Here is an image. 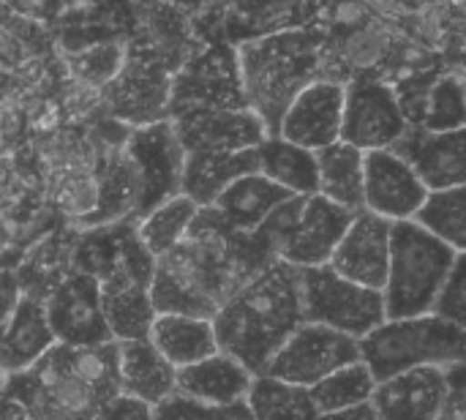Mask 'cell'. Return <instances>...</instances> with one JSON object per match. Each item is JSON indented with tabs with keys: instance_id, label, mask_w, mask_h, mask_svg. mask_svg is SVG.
<instances>
[{
	"instance_id": "obj_20",
	"label": "cell",
	"mask_w": 466,
	"mask_h": 420,
	"mask_svg": "<svg viewBox=\"0 0 466 420\" xmlns=\"http://www.w3.org/2000/svg\"><path fill=\"white\" fill-rule=\"evenodd\" d=\"M352 216H355L352 210H347L319 194L306 197L300 216L279 251V260L292 268H300V271L328 265L341 235L347 232Z\"/></svg>"
},
{
	"instance_id": "obj_1",
	"label": "cell",
	"mask_w": 466,
	"mask_h": 420,
	"mask_svg": "<svg viewBox=\"0 0 466 420\" xmlns=\"http://www.w3.org/2000/svg\"><path fill=\"white\" fill-rule=\"evenodd\" d=\"M270 260L251 232L232 230L213 208H199L186 238L156 257L150 303L156 314L210 320Z\"/></svg>"
},
{
	"instance_id": "obj_12",
	"label": "cell",
	"mask_w": 466,
	"mask_h": 420,
	"mask_svg": "<svg viewBox=\"0 0 466 420\" xmlns=\"http://www.w3.org/2000/svg\"><path fill=\"white\" fill-rule=\"evenodd\" d=\"M358 361H360L358 339L339 333L328 325L300 323L289 333V339L276 350V355L268 361L262 374L281 380L287 385L311 388L328 374Z\"/></svg>"
},
{
	"instance_id": "obj_45",
	"label": "cell",
	"mask_w": 466,
	"mask_h": 420,
	"mask_svg": "<svg viewBox=\"0 0 466 420\" xmlns=\"http://www.w3.org/2000/svg\"><path fill=\"white\" fill-rule=\"evenodd\" d=\"M440 420H464V418H459V415H453V413H445Z\"/></svg>"
},
{
	"instance_id": "obj_2",
	"label": "cell",
	"mask_w": 466,
	"mask_h": 420,
	"mask_svg": "<svg viewBox=\"0 0 466 420\" xmlns=\"http://www.w3.org/2000/svg\"><path fill=\"white\" fill-rule=\"evenodd\" d=\"M303 323L300 268L281 260L254 273L213 317L218 353L235 358L254 377Z\"/></svg>"
},
{
	"instance_id": "obj_25",
	"label": "cell",
	"mask_w": 466,
	"mask_h": 420,
	"mask_svg": "<svg viewBox=\"0 0 466 420\" xmlns=\"http://www.w3.org/2000/svg\"><path fill=\"white\" fill-rule=\"evenodd\" d=\"M251 172H257V148L232 153H186L180 194L197 208H210L232 180Z\"/></svg>"
},
{
	"instance_id": "obj_27",
	"label": "cell",
	"mask_w": 466,
	"mask_h": 420,
	"mask_svg": "<svg viewBox=\"0 0 466 420\" xmlns=\"http://www.w3.org/2000/svg\"><path fill=\"white\" fill-rule=\"evenodd\" d=\"M147 339L172 369L191 366L218 353L213 325L210 320H202V317L156 314Z\"/></svg>"
},
{
	"instance_id": "obj_17",
	"label": "cell",
	"mask_w": 466,
	"mask_h": 420,
	"mask_svg": "<svg viewBox=\"0 0 466 420\" xmlns=\"http://www.w3.org/2000/svg\"><path fill=\"white\" fill-rule=\"evenodd\" d=\"M344 112V82L314 79L287 107L279 120V137L306 150H319L339 142Z\"/></svg>"
},
{
	"instance_id": "obj_34",
	"label": "cell",
	"mask_w": 466,
	"mask_h": 420,
	"mask_svg": "<svg viewBox=\"0 0 466 420\" xmlns=\"http://www.w3.org/2000/svg\"><path fill=\"white\" fill-rule=\"evenodd\" d=\"M63 366L79 377L82 383H87L90 388H96L98 394H104L106 399L120 394L117 385V342H104V344H90V347H66V344H55Z\"/></svg>"
},
{
	"instance_id": "obj_16",
	"label": "cell",
	"mask_w": 466,
	"mask_h": 420,
	"mask_svg": "<svg viewBox=\"0 0 466 420\" xmlns=\"http://www.w3.org/2000/svg\"><path fill=\"white\" fill-rule=\"evenodd\" d=\"M390 227L393 221L371 210H358L341 235L328 268L358 287L382 292L390 262Z\"/></svg>"
},
{
	"instance_id": "obj_42",
	"label": "cell",
	"mask_w": 466,
	"mask_h": 420,
	"mask_svg": "<svg viewBox=\"0 0 466 420\" xmlns=\"http://www.w3.org/2000/svg\"><path fill=\"white\" fill-rule=\"evenodd\" d=\"M19 295H22V290H19L16 273L14 271H0V333L8 325L11 314H14V309L19 303Z\"/></svg>"
},
{
	"instance_id": "obj_29",
	"label": "cell",
	"mask_w": 466,
	"mask_h": 420,
	"mask_svg": "<svg viewBox=\"0 0 466 420\" xmlns=\"http://www.w3.org/2000/svg\"><path fill=\"white\" fill-rule=\"evenodd\" d=\"M257 172L273 180L276 186L298 194L311 197L317 194V159L314 150L292 145L279 134L265 137L257 145Z\"/></svg>"
},
{
	"instance_id": "obj_4",
	"label": "cell",
	"mask_w": 466,
	"mask_h": 420,
	"mask_svg": "<svg viewBox=\"0 0 466 420\" xmlns=\"http://www.w3.org/2000/svg\"><path fill=\"white\" fill-rule=\"evenodd\" d=\"M461 254L464 251H456L445 241L434 238L412 219L393 221L388 279L380 292L385 320L431 314V306Z\"/></svg>"
},
{
	"instance_id": "obj_21",
	"label": "cell",
	"mask_w": 466,
	"mask_h": 420,
	"mask_svg": "<svg viewBox=\"0 0 466 420\" xmlns=\"http://www.w3.org/2000/svg\"><path fill=\"white\" fill-rule=\"evenodd\" d=\"M369 407L377 420H440L445 410V374L437 366L412 369L377 383Z\"/></svg>"
},
{
	"instance_id": "obj_19",
	"label": "cell",
	"mask_w": 466,
	"mask_h": 420,
	"mask_svg": "<svg viewBox=\"0 0 466 420\" xmlns=\"http://www.w3.org/2000/svg\"><path fill=\"white\" fill-rule=\"evenodd\" d=\"M426 194L429 189L390 148L363 153V210L388 221H407L415 216Z\"/></svg>"
},
{
	"instance_id": "obj_26",
	"label": "cell",
	"mask_w": 466,
	"mask_h": 420,
	"mask_svg": "<svg viewBox=\"0 0 466 420\" xmlns=\"http://www.w3.org/2000/svg\"><path fill=\"white\" fill-rule=\"evenodd\" d=\"M289 197H298L281 186H276L273 180H268L259 172L243 175L238 180H232L210 205L232 230L240 232H254L281 202H287Z\"/></svg>"
},
{
	"instance_id": "obj_39",
	"label": "cell",
	"mask_w": 466,
	"mask_h": 420,
	"mask_svg": "<svg viewBox=\"0 0 466 420\" xmlns=\"http://www.w3.org/2000/svg\"><path fill=\"white\" fill-rule=\"evenodd\" d=\"M431 314L466 328V254L456 260L451 276L445 279V284L431 306Z\"/></svg>"
},
{
	"instance_id": "obj_44",
	"label": "cell",
	"mask_w": 466,
	"mask_h": 420,
	"mask_svg": "<svg viewBox=\"0 0 466 420\" xmlns=\"http://www.w3.org/2000/svg\"><path fill=\"white\" fill-rule=\"evenodd\" d=\"M8 246H11V230H8V224L0 219V254H3Z\"/></svg>"
},
{
	"instance_id": "obj_37",
	"label": "cell",
	"mask_w": 466,
	"mask_h": 420,
	"mask_svg": "<svg viewBox=\"0 0 466 420\" xmlns=\"http://www.w3.org/2000/svg\"><path fill=\"white\" fill-rule=\"evenodd\" d=\"M98 205V178L93 172H71L57 191V208L74 221V227H82Z\"/></svg>"
},
{
	"instance_id": "obj_43",
	"label": "cell",
	"mask_w": 466,
	"mask_h": 420,
	"mask_svg": "<svg viewBox=\"0 0 466 420\" xmlns=\"http://www.w3.org/2000/svg\"><path fill=\"white\" fill-rule=\"evenodd\" d=\"M317 420H377L369 405H360V407H352V410H341V413H328V415H319Z\"/></svg>"
},
{
	"instance_id": "obj_31",
	"label": "cell",
	"mask_w": 466,
	"mask_h": 420,
	"mask_svg": "<svg viewBox=\"0 0 466 420\" xmlns=\"http://www.w3.org/2000/svg\"><path fill=\"white\" fill-rule=\"evenodd\" d=\"M412 221L431 232L434 238L445 241L456 251L466 249V186H451L429 191L420 208L415 210Z\"/></svg>"
},
{
	"instance_id": "obj_33",
	"label": "cell",
	"mask_w": 466,
	"mask_h": 420,
	"mask_svg": "<svg viewBox=\"0 0 466 420\" xmlns=\"http://www.w3.org/2000/svg\"><path fill=\"white\" fill-rule=\"evenodd\" d=\"M374 388H377V383H374L371 372L366 369L363 361H358V364H350V366L328 374L317 385H311L309 396H311L317 413L328 415V413H341V410L369 405Z\"/></svg>"
},
{
	"instance_id": "obj_38",
	"label": "cell",
	"mask_w": 466,
	"mask_h": 420,
	"mask_svg": "<svg viewBox=\"0 0 466 420\" xmlns=\"http://www.w3.org/2000/svg\"><path fill=\"white\" fill-rule=\"evenodd\" d=\"M123 60H126V46H120V44H96V46L79 52L71 60V66L85 82L104 87L120 71Z\"/></svg>"
},
{
	"instance_id": "obj_30",
	"label": "cell",
	"mask_w": 466,
	"mask_h": 420,
	"mask_svg": "<svg viewBox=\"0 0 466 420\" xmlns=\"http://www.w3.org/2000/svg\"><path fill=\"white\" fill-rule=\"evenodd\" d=\"M246 407L251 420H317L319 413L309 396V388L287 385L268 374L251 380Z\"/></svg>"
},
{
	"instance_id": "obj_18",
	"label": "cell",
	"mask_w": 466,
	"mask_h": 420,
	"mask_svg": "<svg viewBox=\"0 0 466 420\" xmlns=\"http://www.w3.org/2000/svg\"><path fill=\"white\" fill-rule=\"evenodd\" d=\"M401 156L418 180L429 189L464 186L466 180V131H429L423 126H407V131L390 145Z\"/></svg>"
},
{
	"instance_id": "obj_14",
	"label": "cell",
	"mask_w": 466,
	"mask_h": 420,
	"mask_svg": "<svg viewBox=\"0 0 466 420\" xmlns=\"http://www.w3.org/2000/svg\"><path fill=\"white\" fill-rule=\"evenodd\" d=\"M167 120L186 153L248 150L268 137V128L248 107H180L172 109Z\"/></svg>"
},
{
	"instance_id": "obj_23",
	"label": "cell",
	"mask_w": 466,
	"mask_h": 420,
	"mask_svg": "<svg viewBox=\"0 0 466 420\" xmlns=\"http://www.w3.org/2000/svg\"><path fill=\"white\" fill-rule=\"evenodd\" d=\"M117 385L120 394L156 407L175 394V369L150 339H126L117 342Z\"/></svg>"
},
{
	"instance_id": "obj_22",
	"label": "cell",
	"mask_w": 466,
	"mask_h": 420,
	"mask_svg": "<svg viewBox=\"0 0 466 420\" xmlns=\"http://www.w3.org/2000/svg\"><path fill=\"white\" fill-rule=\"evenodd\" d=\"M254 374L235 358L216 353L191 366L175 369V394L202 405H238L246 402Z\"/></svg>"
},
{
	"instance_id": "obj_40",
	"label": "cell",
	"mask_w": 466,
	"mask_h": 420,
	"mask_svg": "<svg viewBox=\"0 0 466 420\" xmlns=\"http://www.w3.org/2000/svg\"><path fill=\"white\" fill-rule=\"evenodd\" d=\"M96 420H153V407L126 394H117L101 407Z\"/></svg>"
},
{
	"instance_id": "obj_15",
	"label": "cell",
	"mask_w": 466,
	"mask_h": 420,
	"mask_svg": "<svg viewBox=\"0 0 466 420\" xmlns=\"http://www.w3.org/2000/svg\"><path fill=\"white\" fill-rule=\"evenodd\" d=\"M44 314L55 344L90 347L112 342L104 320L98 282L71 271L44 295Z\"/></svg>"
},
{
	"instance_id": "obj_13",
	"label": "cell",
	"mask_w": 466,
	"mask_h": 420,
	"mask_svg": "<svg viewBox=\"0 0 466 420\" xmlns=\"http://www.w3.org/2000/svg\"><path fill=\"white\" fill-rule=\"evenodd\" d=\"M180 107H246L238 49L213 44L197 55H188L172 74L169 112Z\"/></svg>"
},
{
	"instance_id": "obj_6",
	"label": "cell",
	"mask_w": 466,
	"mask_h": 420,
	"mask_svg": "<svg viewBox=\"0 0 466 420\" xmlns=\"http://www.w3.org/2000/svg\"><path fill=\"white\" fill-rule=\"evenodd\" d=\"M153 268H156V257L142 246L134 224L126 221L123 235H120L117 262L98 282L104 320L115 342L147 339L150 325L156 320V312L150 303Z\"/></svg>"
},
{
	"instance_id": "obj_5",
	"label": "cell",
	"mask_w": 466,
	"mask_h": 420,
	"mask_svg": "<svg viewBox=\"0 0 466 420\" xmlns=\"http://www.w3.org/2000/svg\"><path fill=\"white\" fill-rule=\"evenodd\" d=\"M358 350L374 383H385L423 366L448 369L453 364H464L466 328L437 314L385 320L358 339Z\"/></svg>"
},
{
	"instance_id": "obj_24",
	"label": "cell",
	"mask_w": 466,
	"mask_h": 420,
	"mask_svg": "<svg viewBox=\"0 0 466 420\" xmlns=\"http://www.w3.org/2000/svg\"><path fill=\"white\" fill-rule=\"evenodd\" d=\"M55 344L44 314V298L19 295V303L0 333V372L19 374L27 372L49 347Z\"/></svg>"
},
{
	"instance_id": "obj_10",
	"label": "cell",
	"mask_w": 466,
	"mask_h": 420,
	"mask_svg": "<svg viewBox=\"0 0 466 420\" xmlns=\"http://www.w3.org/2000/svg\"><path fill=\"white\" fill-rule=\"evenodd\" d=\"M407 118L388 79L374 71H358L344 82V112L339 139L369 153L390 148L404 131Z\"/></svg>"
},
{
	"instance_id": "obj_8",
	"label": "cell",
	"mask_w": 466,
	"mask_h": 420,
	"mask_svg": "<svg viewBox=\"0 0 466 420\" xmlns=\"http://www.w3.org/2000/svg\"><path fill=\"white\" fill-rule=\"evenodd\" d=\"M123 153L137 180V200L128 219L134 224L150 210H156L158 205H164L167 200L180 194L186 150L177 142L172 123L164 118L131 128L123 142Z\"/></svg>"
},
{
	"instance_id": "obj_28",
	"label": "cell",
	"mask_w": 466,
	"mask_h": 420,
	"mask_svg": "<svg viewBox=\"0 0 466 420\" xmlns=\"http://www.w3.org/2000/svg\"><path fill=\"white\" fill-rule=\"evenodd\" d=\"M317 159V194L358 213L363 210V150L333 142L314 150Z\"/></svg>"
},
{
	"instance_id": "obj_36",
	"label": "cell",
	"mask_w": 466,
	"mask_h": 420,
	"mask_svg": "<svg viewBox=\"0 0 466 420\" xmlns=\"http://www.w3.org/2000/svg\"><path fill=\"white\" fill-rule=\"evenodd\" d=\"M153 420H251V415H248L246 402L216 407V405H202L180 394H172L169 399L153 407Z\"/></svg>"
},
{
	"instance_id": "obj_32",
	"label": "cell",
	"mask_w": 466,
	"mask_h": 420,
	"mask_svg": "<svg viewBox=\"0 0 466 420\" xmlns=\"http://www.w3.org/2000/svg\"><path fill=\"white\" fill-rule=\"evenodd\" d=\"M197 210L199 208L188 197L177 194L164 205H158L156 210H150L147 216H142L139 221H134L137 238L153 257H161L186 238Z\"/></svg>"
},
{
	"instance_id": "obj_3",
	"label": "cell",
	"mask_w": 466,
	"mask_h": 420,
	"mask_svg": "<svg viewBox=\"0 0 466 420\" xmlns=\"http://www.w3.org/2000/svg\"><path fill=\"white\" fill-rule=\"evenodd\" d=\"M322 46L325 36L314 30H284L238 46L243 98L268 128V137L279 131V120L292 98L319 79Z\"/></svg>"
},
{
	"instance_id": "obj_9",
	"label": "cell",
	"mask_w": 466,
	"mask_h": 420,
	"mask_svg": "<svg viewBox=\"0 0 466 420\" xmlns=\"http://www.w3.org/2000/svg\"><path fill=\"white\" fill-rule=\"evenodd\" d=\"M300 303L303 323L328 325L352 339H363L385 323L382 295L347 282L328 265L300 271Z\"/></svg>"
},
{
	"instance_id": "obj_11",
	"label": "cell",
	"mask_w": 466,
	"mask_h": 420,
	"mask_svg": "<svg viewBox=\"0 0 466 420\" xmlns=\"http://www.w3.org/2000/svg\"><path fill=\"white\" fill-rule=\"evenodd\" d=\"M172 74L175 71L161 57L134 44L126 49L120 71L104 85V104L109 115L128 128L164 120L169 115Z\"/></svg>"
},
{
	"instance_id": "obj_7",
	"label": "cell",
	"mask_w": 466,
	"mask_h": 420,
	"mask_svg": "<svg viewBox=\"0 0 466 420\" xmlns=\"http://www.w3.org/2000/svg\"><path fill=\"white\" fill-rule=\"evenodd\" d=\"M5 394L22 405L27 420H96L109 402L63 366L55 344L27 372L11 374Z\"/></svg>"
},
{
	"instance_id": "obj_41",
	"label": "cell",
	"mask_w": 466,
	"mask_h": 420,
	"mask_svg": "<svg viewBox=\"0 0 466 420\" xmlns=\"http://www.w3.org/2000/svg\"><path fill=\"white\" fill-rule=\"evenodd\" d=\"M442 374H445V410L459 415V418H464V364H453V366L442 369Z\"/></svg>"
},
{
	"instance_id": "obj_35",
	"label": "cell",
	"mask_w": 466,
	"mask_h": 420,
	"mask_svg": "<svg viewBox=\"0 0 466 420\" xmlns=\"http://www.w3.org/2000/svg\"><path fill=\"white\" fill-rule=\"evenodd\" d=\"M464 79L461 71L437 74L426 90L420 123L429 131H456L464 128Z\"/></svg>"
}]
</instances>
